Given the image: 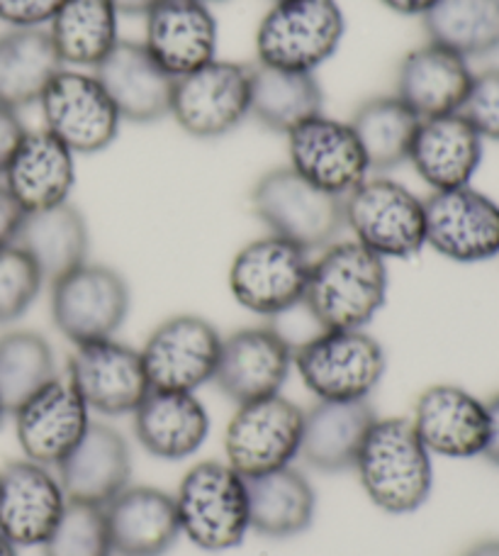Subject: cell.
Wrapping results in <instances>:
<instances>
[{
    "instance_id": "6da1fadb",
    "label": "cell",
    "mask_w": 499,
    "mask_h": 556,
    "mask_svg": "<svg viewBox=\"0 0 499 556\" xmlns=\"http://www.w3.org/2000/svg\"><path fill=\"white\" fill-rule=\"evenodd\" d=\"M385 298V260L351 240L329 244L312 262L303 305L322 330H366Z\"/></svg>"
},
{
    "instance_id": "7a4b0ae2",
    "label": "cell",
    "mask_w": 499,
    "mask_h": 556,
    "mask_svg": "<svg viewBox=\"0 0 499 556\" xmlns=\"http://www.w3.org/2000/svg\"><path fill=\"white\" fill-rule=\"evenodd\" d=\"M354 469L368 498L391 515L419 510L434 489L432 454L405 417H378Z\"/></svg>"
},
{
    "instance_id": "3957f363",
    "label": "cell",
    "mask_w": 499,
    "mask_h": 556,
    "mask_svg": "<svg viewBox=\"0 0 499 556\" xmlns=\"http://www.w3.org/2000/svg\"><path fill=\"white\" fill-rule=\"evenodd\" d=\"M252 211L268 227V235L283 237L307 254L327 250L346 230L344 198L305 181L291 166L258 178Z\"/></svg>"
},
{
    "instance_id": "277c9868",
    "label": "cell",
    "mask_w": 499,
    "mask_h": 556,
    "mask_svg": "<svg viewBox=\"0 0 499 556\" xmlns=\"http://www.w3.org/2000/svg\"><path fill=\"white\" fill-rule=\"evenodd\" d=\"M346 35L336 0H276L256 29V64L315 74Z\"/></svg>"
},
{
    "instance_id": "5b68a950",
    "label": "cell",
    "mask_w": 499,
    "mask_h": 556,
    "mask_svg": "<svg viewBox=\"0 0 499 556\" xmlns=\"http://www.w3.org/2000/svg\"><path fill=\"white\" fill-rule=\"evenodd\" d=\"M181 532L205 552H227L244 542L248 522L246 479L225 462L195 464L176 493Z\"/></svg>"
},
{
    "instance_id": "8992f818",
    "label": "cell",
    "mask_w": 499,
    "mask_h": 556,
    "mask_svg": "<svg viewBox=\"0 0 499 556\" xmlns=\"http://www.w3.org/2000/svg\"><path fill=\"white\" fill-rule=\"evenodd\" d=\"M293 366L319 401H368L385 376V350L366 330H322L293 350Z\"/></svg>"
},
{
    "instance_id": "52a82bcc",
    "label": "cell",
    "mask_w": 499,
    "mask_h": 556,
    "mask_svg": "<svg viewBox=\"0 0 499 556\" xmlns=\"http://www.w3.org/2000/svg\"><path fill=\"white\" fill-rule=\"evenodd\" d=\"M346 230L381 260H412L426 247L424 201L385 176H368L344 198Z\"/></svg>"
},
{
    "instance_id": "ba28073f",
    "label": "cell",
    "mask_w": 499,
    "mask_h": 556,
    "mask_svg": "<svg viewBox=\"0 0 499 556\" xmlns=\"http://www.w3.org/2000/svg\"><path fill=\"white\" fill-rule=\"evenodd\" d=\"M312 260L283 237L266 235L239 250L229 266V291L248 313L276 317L303 305Z\"/></svg>"
},
{
    "instance_id": "9c48e42d",
    "label": "cell",
    "mask_w": 499,
    "mask_h": 556,
    "mask_svg": "<svg viewBox=\"0 0 499 556\" xmlns=\"http://www.w3.org/2000/svg\"><path fill=\"white\" fill-rule=\"evenodd\" d=\"M129 305L127 281L105 264L86 262L52 283L54 325L76 346L115 337Z\"/></svg>"
},
{
    "instance_id": "30bf717a",
    "label": "cell",
    "mask_w": 499,
    "mask_h": 556,
    "mask_svg": "<svg viewBox=\"0 0 499 556\" xmlns=\"http://www.w3.org/2000/svg\"><path fill=\"white\" fill-rule=\"evenodd\" d=\"M248 96L252 66L213 59L195 72L176 78L171 117L185 135L219 139L246 121Z\"/></svg>"
},
{
    "instance_id": "8fae6325",
    "label": "cell",
    "mask_w": 499,
    "mask_h": 556,
    "mask_svg": "<svg viewBox=\"0 0 499 556\" xmlns=\"http://www.w3.org/2000/svg\"><path fill=\"white\" fill-rule=\"evenodd\" d=\"M305 410L281 393L239 405L227 425V464L244 479L291 466L303 444Z\"/></svg>"
},
{
    "instance_id": "7c38bea8",
    "label": "cell",
    "mask_w": 499,
    "mask_h": 556,
    "mask_svg": "<svg viewBox=\"0 0 499 556\" xmlns=\"http://www.w3.org/2000/svg\"><path fill=\"white\" fill-rule=\"evenodd\" d=\"M44 130L74 154H98L115 142L119 117L95 74L62 68L39 98Z\"/></svg>"
},
{
    "instance_id": "4fadbf2b",
    "label": "cell",
    "mask_w": 499,
    "mask_h": 556,
    "mask_svg": "<svg viewBox=\"0 0 499 556\" xmlns=\"http://www.w3.org/2000/svg\"><path fill=\"white\" fill-rule=\"evenodd\" d=\"M222 337L200 315H174L149 334L139 356L152 391L195 393L215 379Z\"/></svg>"
},
{
    "instance_id": "5bb4252c",
    "label": "cell",
    "mask_w": 499,
    "mask_h": 556,
    "mask_svg": "<svg viewBox=\"0 0 499 556\" xmlns=\"http://www.w3.org/2000/svg\"><path fill=\"white\" fill-rule=\"evenodd\" d=\"M426 247L458 264L499 256V205L473 186L434 191L424 201Z\"/></svg>"
},
{
    "instance_id": "9a60e30c",
    "label": "cell",
    "mask_w": 499,
    "mask_h": 556,
    "mask_svg": "<svg viewBox=\"0 0 499 556\" xmlns=\"http://www.w3.org/2000/svg\"><path fill=\"white\" fill-rule=\"evenodd\" d=\"M285 137L291 156L287 166L327 193L346 198L371 174L351 125L332 115L309 117Z\"/></svg>"
},
{
    "instance_id": "2e32d148",
    "label": "cell",
    "mask_w": 499,
    "mask_h": 556,
    "mask_svg": "<svg viewBox=\"0 0 499 556\" xmlns=\"http://www.w3.org/2000/svg\"><path fill=\"white\" fill-rule=\"evenodd\" d=\"M293 369V346L268 325L222 337L215 383L236 405L278 395Z\"/></svg>"
},
{
    "instance_id": "e0dca14e",
    "label": "cell",
    "mask_w": 499,
    "mask_h": 556,
    "mask_svg": "<svg viewBox=\"0 0 499 556\" xmlns=\"http://www.w3.org/2000/svg\"><path fill=\"white\" fill-rule=\"evenodd\" d=\"M68 381L88 410L107 417L132 415L152 391L142 356L115 337L78 344L68 362Z\"/></svg>"
},
{
    "instance_id": "ac0fdd59",
    "label": "cell",
    "mask_w": 499,
    "mask_h": 556,
    "mask_svg": "<svg viewBox=\"0 0 499 556\" xmlns=\"http://www.w3.org/2000/svg\"><path fill=\"white\" fill-rule=\"evenodd\" d=\"M13 415L20 450L42 466L62 464L91 425V410L68 379L49 381Z\"/></svg>"
},
{
    "instance_id": "d6986e66",
    "label": "cell",
    "mask_w": 499,
    "mask_h": 556,
    "mask_svg": "<svg viewBox=\"0 0 499 556\" xmlns=\"http://www.w3.org/2000/svg\"><path fill=\"white\" fill-rule=\"evenodd\" d=\"M66 503L62 483L49 466L23 459L0 469V532L15 547H42Z\"/></svg>"
},
{
    "instance_id": "ffe728a7",
    "label": "cell",
    "mask_w": 499,
    "mask_h": 556,
    "mask_svg": "<svg viewBox=\"0 0 499 556\" xmlns=\"http://www.w3.org/2000/svg\"><path fill=\"white\" fill-rule=\"evenodd\" d=\"M123 121L149 125L171 115L176 78L149 54L142 42H123L95 72Z\"/></svg>"
},
{
    "instance_id": "44dd1931",
    "label": "cell",
    "mask_w": 499,
    "mask_h": 556,
    "mask_svg": "<svg viewBox=\"0 0 499 556\" xmlns=\"http://www.w3.org/2000/svg\"><path fill=\"white\" fill-rule=\"evenodd\" d=\"M412 425L428 454L446 459L483 456L487 444V405L461 386L438 383L417 399Z\"/></svg>"
},
{
    "instance_id": "7402d4cb",
    "label": "cell",
    "mask_w": 499,
    "mask_h": 556,
    "mask_svg": "<svg viewBox=\"0 0 499 556\" xmlns=\"http://www.w3.org/2000/svg\"><path fill=\"white\" fill-rule=\"evenodd\" d=\"M144 17L142 45L174 78L217 59V20L203 0H162Z\"/></svg>"
},
{
    "instance_id": "603a6c76",
    "label": "cell",
    "mask_w": 499,
    "mask_h": 556,
    "mask_svg": "<svg viewBox=\"0 0 499 556\" xmlns=\"http://www.w3.org/2000/svg\"><path fill=\"white\" fill-rule=\"evenodd\" d=\"M485 139L463 115H438L419 121L407 162L432 191L471 186L483 164Z\"/></svg>"
},
{
    "instance_id": "cb8c5ba5",
    "label": "cell",
    "mask_w": 499,
    "mask_h": 556,
    "mask_svg": "<svg viewBox=\"0 0 499 556\" xmlns=\"http://www.w3.org/2000/svg\"><path fill=\"white\" fill-rule=\"evenodd\" d=\"M471 81L473 72L468 59L442 45L426 42L399 62L395 96L419 121H426L461 111Z\"/></svg>"
},
{
    "instance_id": "d4e9b609",
    "label": "cell",
    "mask_w": 499,
    "mask_h": 556,
    "mask_svg": "<svg viewBox=\"0 0 499 556\" xmlns=\"http://www.w3.org/2000/svg\"><path fill=\"white\" fill-rule=\"evenodd\" d=\"M56 471L68 501L105 505L129 485L132 454L117 430L103 422H91Z\"/></svg>"
},
{
    "instance_id": "484cf974",
    "label": "cell",
    "mask_w": 499,
    "mask_h": 556,
    "mask_svg": "<svg viewBox=\"0 0 499 556\" xmlns=\"http://www.w3.org/2000/svg\"><path fill=\"white\" fill-rule=\"evenodd\" d=\"M103 508L119 556H164L181 534L176 498L152 485H127Z\"/></svg>"
},
{
    "instance_id": "4316f807",
    "label": "cell",
    "mask_w": 499,
    "mask_h": 556,
    "mask_svg": "<svg viewBox=\"0 0 499 556\" xmlns=\"http://www.w3.org/2000/svg\"><path fill=\"white\" fill-rule=\"evenodd\" d=\"M3 184L25 213L68 203L76 184V154L47 130H27L10 159Z\"/></svg>"
},
{
    "instance_id": "83f0119b",
    "label": "cell",
    "mask_w": 499,
    "mask_h": 556,
    "mask_svg": "<svg viewBox=\"0 0 499 556\" xmlns=\"http://www.w3.org/2000/svg\"><path fill=\"white\" fill-rule=\"evenodd\" d=\"M132 415L139 444L164 462L188 459L209 434V415L195 393L149 391Z\"/></svg>"
},
{
    "instance_id": "f1b7e54d",
    "label": "cell",
    "mask_w": 499,
    "mask_h": 556,
    "mask_svg": "<svg viewBox=\"0 0 499 556\" xmlns=\"http://www.w3.org/2000/svg\"><path fill=\"white\" fill-rule=\"evenodd\" d=\"M375 420L378 415L368 401H319L305 413L299 454L317 471L354 469Z\"/></svg>"
},
{
    "instance_id": "f546056e",
    "label": "cell",
    "mask_w": 499,
    "mask_h": 556,
    "mask_svg": "<svg viewBox=\"0 0 499 556\" xmlns=\"http://www.w3.org/2000/svg\"><path fill=\"white\" fill-rule=\"evenodd\" d=\"M15 247L37 264L44 281L54 283L88 262L91 235L84 213L72 203H62L47 211L25 213Z\"/></svg>"
},
{
    "instance_id": "4dcf8cb0",
    "label": "cell",
    "mask_w": 499,
    "mask_h": 556,
    "mask_svg": "<svg viewBox=\"0 0 499 556\" xmlns=\"http://www.w3.org/2000/svg\"><path fill=\"white\" fill-rule=\"evenodd\" d=\"M246 493L248 522L264 538H295L312 525L315 489L293 466L246 479Z\"/></svg>"
},
{
    "instance_id": "1f68e13d",
    "label": "cell",
    "mask_w": 499,
    "mask_h": 556,
    "mask_svg": "<svg viewBox=\"0 0 499 556\" xmlns=\"http://www.w3.org/2000/svg\"><path fill=\"white\" fill-rule=\"evenodd\" d=\"M117 20L110 0H64L47 29L62 66L95 72L119 45Z\"/></svg>"
},
{
    "instance_id": "d6a6232c",
    "label": "cell",
    "mask_w": 499,
    "mask_h": 556,
    "mask_svg": "<svg viewBox=\"0 0 499 556\" xmlns=\"http://www.w3.org/2000/svg\"><path fill=\"white\" fill-rule=\"evenodd\" d=\"M62 68L47 29H10L0 35V108L17 113L39 103Z\"/></svg>"
},
{
    "instance_id": "836d02e7",
    "label": "cell",
    "mask_w": 499,
    "mask_h": 556,
    "mask_svg": "<svg viewBox=\"0 0 499 556\" xmlns=\"http://www.w3.org/2000/svg\"><path fill=\"white\" fill-rule=\"evenodd\" d=\"M319 113H324V91L315 74L264 64L252 66L248 117L261 123L266 130L287 135Z\"/></svg>"
},
{
    "instance_id": "e575fe53",
    "label": "cell",
    "mask_w": 499,
    "mask_h": 556,
    "mask_svg": "<svg viewBox=\"0 0 499 556\" xmlns=\"http://www.w3.org/2000/svg\"><path fill=\"white\" fill-rule=\"evenodd\" d=\"M348 125L363 149L371 172L385 174L409 159L419 117L393 93L368 98L356 108Z\"/></svg>"
},
{
    "instance_id": "d590c367",
    "label": "cell",
    "mask_w": 499,
    "mask_h": 556,
    "mask_svg": "<svg viewBox=\"0 0 499 556\" xmlns=\"http://www.w3.org/2000/svg\"><path fill=\"white\" fill-rule=\"evenodd\" d=\"M422 20L428 42L468 62L499 54V0H436Z\"/></svg>"
},
{
    "instance_id": "8d00e7d4",
    "label": "cell",
    "mask_w": 499,
    "mask_h": 556,
    "mask_svg": "<svg viewBox=\"0 0 499 556\" xmlns=\"http://www.w3.org/2000/svg\"><path fill=\"white\" fill-rule=\"evenodd\" d=\"M54 379V352L42 334L15 330L0 337V405L5 413H15Z\"/></svg>"
},
{
    "instance_id": "74e56055",
    "label": "cell",
    "mask_w": 499,
    "mask_h": 556,
    "mask_svg": "<svg viewBox=\"0 0 499 556\" xmlns=\"http://www.w3.org/2000/svg\"><path fill=\"white\" fill-rule=\"evenodd\" d=\"M42 549L44 556H113L103 505L68 501Z\"/></svg>"
},
{
    "instance_id": "f35d334b",
    "label": "cell",
    "mask_w": 499,
    "mask_h": 556,
    "mask_svg": "<svg viewBox=\"0 0 499 556\" xmlns=\"http://www.w3.org/2000/svg\"><path fill=\"white\" fill-rule=\"evenodd\" d=\"M42 283L37 264L20 247L0 250V325L23 317L37 301Z\"/></svg>"
},
{
    "instance_id": "ab89813d",
    "label": "cell",
    "mask_w": 499,
    "mask_h": 556,
    "mask_svg": "<svg viewBox=\"0 0 499 556\" xmlns=\"http://www.w3.org/2000/svg\"><path fill=\"white\" fill-rule=\"evenodd\" d=\"M458 115H463L483 139L499 142V66L473 74Z\"/></svg>"
},
{
    "instance_id": "60d3db41",
    "label": "cell",
    "mask_w": 499,
    "mask_h": 556,
    "mask_svg": "<svg viewBox=\"0 0 499 556\" xmlns=\"http://www.w3.org/2000/svg\"><path fill=\"white\" fill-rule=\"evenodd\" d=\"M64 0H0V20L13 29H37L52 23Z\"/></svg>"
},
{
    "instance_id": "b9f144b4",
    "label": "cell",
    "mask_w": 499,
    "mask_h": 556,
    "mask_svg": "<svg viewBox=\"0 0 499 556\" xmlns=\"http://www.w3.org/2000/svg\"><path fill=\"white\" fill-rule=\"evenodd\" d=\"M27 135V127L20 121V115L10 108H0V178H3L10 159L17 152L20 142Z\"/></svg>"
},
{
    "instance_id": "7bdbcfd3",
    "label": "cell",
    "mask_w": 499,
    "mask_h": 556,
    "mask_svg": "<svg viewBox=\"0 0 499 556\" xmlns=\"http://www.w3.org/2000/svg\"><path fill=\"white\" fill-rule=\"evenodd\" d=\"M25 220V211L17 205V201L0 181V250L15 244V237L20 232V225Z\"/></svg>"
},
{
    "instance_id": "ee69618b",
    "label": "cell",
    "mask_w": 499,
    "mask_h": 556,
    "mask_svg": "<svg viewBox=\"0 0 499 556\" xmlns=\"http://www.w3.org/2000/svg\"><path fill=\"white\" fill-rule=\"evenodd\" d=\"M487 405V444L483 456L499 469V393L492 395Z\"/></svg>"
},
{
    "instance_id": "f6af8a7d",
    "label": "cell",
    "mask_w": 499,
    "mask_h": 556,
    "mask_svg": "<svg viewBox=\"0 0 499 556\" xmlns=\"http://www.w3.org/2000/svg\"><path fill=\"white\" fill-rule=\"evenodd\" d=\"M381 3L405 17H424L436 5V0H381Z\"/></svg>"
},
{
    "instance_id": "bcb514c9",
    "label": "cell",
    "mask_w": 499,
    "mask_h": 556,
    "mask_svg": "<svg viewBox=\"0 0 499 556\" xmlns=\"http://www.w3.org/2000/svg\"><path fill=\"white\" fill-rule=\"evenodd\" d=\"M119 15H146L162 0H110Z\"/></svg>"
},
{
    "instance_id": "7dc6e473",
    "label": "cell",
    "mask_w": 499,
    "mask_h": 556,
    "mask_svg": "<svg viewBox=\"0 0 499 556\" xmlns=\"http://www.w3.org/2000/svg\"><path fill=\"white\" fill-rule=\"evenodd\" d=\"M463 556H499V540L492 538V540L477 542Z\"/></svg>"
},
{
    "instance_id": "c3c4849f",
    "label": "cell",
    "mask_w": 499,
    "mask_h": 556,
    "mask_svg": "<svg viewBox=\"0 0 499 556\" xmlns=\"http://www.w3.org/2000/svg\"><path fill=\"white\" fill-rule=\"evenodd\" d=\"M0 556H17V547L0 532Z\"/></svg>"
},
{
    "instance_id": "681fc988",
    "label": "cell",
    "mask_w": 499,
    "mask_h": 556,
    "mask_svg": "<svg viewBox=\"0 0 499 556\" xmlns=\"http://www.w3.org/2000/svg\"><path fill=\"white\" fill-rule=\"evenodd\" d=\"M5 415H8V413L3 410V405H0V425H3V417H5Z\"/></svg>"
},
{
    "instance_id": "f907efd6",
    "label": "cell",
    "mask_w": 499,
    "mask_h": 556,
    "mask_svg": "<svg viewBox=\"0 0 499 556\" xmlns=\"http://www.w3.org/2000/svg\"><path fill=\"white\" fill-rule=\"evenodd\" d=\"M203 3H207V5H209V3H219V0H203Z\"/></svg>"
},
{
    "instance_id": "816d5d0a",
    "label": "cell",
    "mask_w": 499,
    "mask_h": 556,
    "mask_svg": "<svg viewBox=\"0 0 499 556\" xmlns=\"http://www.w3.org/2000/svg\"><path fill=\"white\" fill-rule=\"evenodd\" d=\"M273 3H276V0H273Z\"/></svg>"
}]
</instances>
